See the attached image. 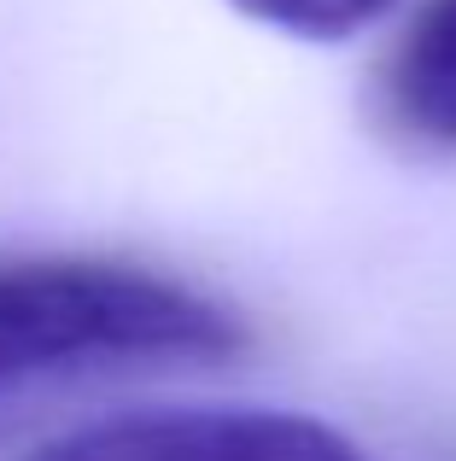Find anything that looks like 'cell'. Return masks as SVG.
Instances as JSON below:
<instances>
[{
  "instance_id": "6da1fadb",
  "label": "cell",
  "mask_w": 456,
  "mask_h": 461,
  "mask_svg": "<svg viewBox=\"0 0 456 461\" xmlns=\"http://www.w3.org/2000/svg\"><path fill=\"white\" fill-rule=\"evenodd\" d=\"M251 345L234 304L147 263L0 258V420L47 392L152 368H205Z\"/></svg>"
},
{
  "instance_id": "7a4b0ae2",
  "label": "cell",
  "mask_w": 456,
  "mask_h": 461,
  "mask_svg": "<svg viewBox=\"0 0 456 461\" xmlns=\"http://www.w3.org/2000/svg\"><path fill=\"white\" fill-rule=\"evenodd\" d=\"M30 461H363V450L293 409L176 403L77 427Z\"/></svg>"
},
{
  "instance_id": "3957f363",
  "label": "cell",
  "mask_w": 456,
  "mask_h": 461,
  "mask_svg": "<svg viewBox=\"0 0 456 461\" xmlns=\"http://www.w3.org/2000/svg\"><path fill=\"white\" fill-rule=\"evenodd\" d=\"M387 105L427 147H456V0H427L387 65Z\"/></svg>"
},
{
  "instance_id": "277c9868",
  "label": "cell",
  "mask_w": 456,
  "mask_h": 461,
  "mask_svg": "<svg viewBox=\"0 0 456 461\" xmlns=\"http://www.w3.org/2000/svg\"><path fill=\"white\" fill-rule=\"evenodd\" d=\"M240 18L263 23L275 35H293V41H351L369 23H380L398 0H228Z\"/></svg>"
}]
</instances>
